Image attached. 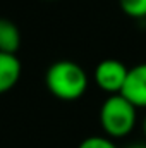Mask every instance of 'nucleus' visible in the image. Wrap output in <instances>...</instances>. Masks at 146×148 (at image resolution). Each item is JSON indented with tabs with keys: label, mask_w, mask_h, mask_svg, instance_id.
Wrapping results in <instances>:
<instances>
[{
	"label": "nucleus",
	"mask_w": 146,
	"mask_h": 148,
	"mask_svg": "<svg viewBox=\"0 0 146 148\" xmlns=\"http://www.w3.org/2000/svg\"><path fill=\"white\" fill-rule=\"evenodd\" d=\"M77 148H117V145L105 136H89L84 138Z\"/></svg>",
	"instance_id": "6e6552de"
},
{
	"label": "nucleus",
	"mask_w": 146,
	"mask_h": 148,
	"mask_svg": "<svg viewBox=\"0 0 146 148\" xmlns=\"http://www.w3.org/2000/svg\"><path fill=\"white\" fill-rule=\"evenodd\" d=\"M143 133H145V136H146V117H145V121H143Z\"/></svg>",
	"instance_id": "9d476101"
},
{
	"label": "nucleus",
	"mask_w": 146,
	"mask_h": 148,
	"mask_svg": "<svg viewBox=\"0 0 146 148\" xmlns=\"http://www.w3.org/2000/svg\"><path fill=\"white\" fill-rule=\"evenodd\" d=\"M119 5L129 17L134 19L146 17V0H119Z\"/></svg>",
	"instance_id": "0eeeda50"
},
{
	"label": "nucleus",
	"mask_w": 146,
	"mask_h": 148,
	"mask_svg": "<svg viewBox=\"0 0 146 148\" xmlns=\"http://www.w3.org/2000/svg\"><path fill=\"white\" fill-rule=\"evenodd\" d=\"M136 110L122 95H110L100 109V124L108 136L124 138L136 126Z\"/></svg>",
	"instance_id": "f03ea898"
},
{
	"label": "nucleus",
	"mask_w": 146,
	"mask_h": 148,
	"mask_svg": "<svg viewBox=\"0 0 146 148\" xmlns=\"http://www.w3.org/2000/svg\"><path fill=\"white\" fill-rule=\"evenodd\" d=\"M129 69L117 59H105L95 67V83L108 95H120Z\"/></svg>",
	"instance_id": "7ed1b4c3"
},
{
	"label": "nucleus",
	"mask_w": 146,
	"mask_h": 148,
	"mask_svg": "<svg viewBox=\"0 0 146 148\" xmlns=\"http://www.w3.org/2000/svg\"><path fill=\"white\" fill-rule=\"evenodd\" d=\"M45 84L48 91L65 102L81 98L88 90V74L72 60H57L45 73Z\"/></svg>",
	"instance_id": "f257e3e1"
},
{
	"label": "nucleus",
	"mask_w": 146,
	"mask_h": 148,
	"mask_svg": "<svg viewBox=\"0 0 146 148\" xmlns=\"http://www.w3.org/2000/svg\"><path fill=\"white\" fill-rule=\"evenodd\" d=\"M127 148H146L145 143H134V145H131V147H127Z\"/></svg>",
	"instance_id": "1a4fd4ad"
},
{
	"label": "nucleus",
	"mask_w": 146,
	"mask_h": 148,
	"mask_svg": "<svg viewBox=\"0 0 146 148\" xmlns=\"http://www.w3.org/2000/svg\"><path fill=\"white\" fill-rule=\"evenodd\" d=\"M21 47V31L16 23L0 17V52L16 55Z\"/></svg>",
	"instance_id": "423d86ee"
},
{
	"label": "nucleus",
	"mask_w": 146,
	"mask_h": 148,
	"mask_svg": "<svg viewBox=\"0 0 146 148\" xmlns=\"http://www.w3.org/2000/svg\"><path fill=\"white\" fill-rule=\"evenodd\" d=\"M120 95L136 109H146V62L129 69Z\"/></svg>",
	"instance_id": "20e7f679"
},
{
	"label": "nucleus",
	"mask_w": 146,
	"mask_h": 148,
	"mask_svg": "<svg viewBox=\"0 0 146 148\" xmlns=\"http://www.w3.org/2000/svg\"><path fill=\"white\" fill-rule=\"evenodd\" d=\"M21 60L17 55L0 52V95L10 91L21 77Z\"/></svg>",
	"instance_id": "39448f33"
}]
</instances>
